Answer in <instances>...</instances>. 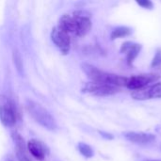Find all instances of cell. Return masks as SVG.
I'll return each mask as SVG.
<instances>
[{
  "label": "cell",
  "mask_w": 161,
  "mask_h": 161,
  "mask_svg": "<svg viewBox=\"0 0 161 161\" xmlns=\"http://www.w3.org/2000/svg\"><path fill=\"white\" fill-rule=\"evenodd\" d=\"M12 58H13V63L17 69V71L19 73H22L23 72V60H22V58H21V55L20 53L18 52V50H13V53H12Z\"/></svg>",
  "instance_id": "cell-15"
},
{
  "label": "cell",
  "mask_w": 161,
  "mask_h": 161,
  "mask_svg": "<svg viewBox=\"0 0 161 161\" xmlns=\"http://www.w3.org/2000/svg\"><path fill=\"white\" fill-rule=\"evenodd\" d=\"M155 130H156V132H157V133H158V135H160V136H161V124L158 125L156 126Z\"/></svg>",
  "instance_id": "cell-19"
},
{
  "label": "cell",
  "mask_w": 161,
  "mask_h": 161,
  "mask_svg": "<svg viewBox=\"0 0 161 161\" xmlns=\"http://www.w3.org/2000/svg\"><path fill=\"white\" fill-rule=\"evenodd\" d=\"M84 92H88L97 96H107L112 95L120 92V88L104 83H95V82H89L85 85L82 90Z\"/></svg>",
  "instance_id": "cell-6"
},
{
  "label": "cell",
  "mask_w": 161,
  "mask_h": 161,
  "mask_svg": "<svg viewBox=\"0 0 161 161\" xmlns=\"http://www.w3.org/2000/svg\"><path fill=\"white\" fill-rule=\"evenodd\" d=\"M77 148H78L79 153H80L83 157H85L86 158H92L93 155H94L92 148L89 144H87V143L79 142L78 145H77Z\"/></svg>",
  "instance_id": "cell-14"
},
{
  "label": "cell",
  "mask_w": 161,
  "mask_h": 161,
  "mask_svg": "<svg viewBox=\"0 0 161 161\" xmlns=\"http://www.w3.org/2000/svg\"><path fill=\"white\" fill-rule=\"evenodd\" d=\"M25 107L28 114L37 124L50 131H54L57 129L58 125L55 118L42 105L32 100H27L25 103Z\"/></svg>",
  "instance_id": "cell-3"
},
{
  "label": "cell",
  "mask_w": 161,
  "mask_h": 161,
  "mask_svg": "<svg viewBox=\"0 0 161 161\" xmlns=\"http://www.w3.org/2000/svg\"><path fill=\"white\" fill-rule=\"evenodd\" d=\"M26 148L29 154L38 160H43L47 155L46 146L40 141L32 139L26 143Z\"/></svg>",
  "instance_id": "cell-9"
},
{
  "label": "cell",
  "mask_w": 161,
  "mask_h": 161,
  "mask_svg": "<svg viewBox=\"0 0 161 161\" xmlns=\"http://www.w3.org/2000/svg\"><path fill=\"white\" fill-rule=\"evenodd\" d=\"M136 2L139 6H141L143 8H146V9H153L154 8V4L150 0H137Z\"/></svg>",
  "instance_id": "cell-17"
},
{
  "label": "cell",
  "mask_w": 161,
  "mask_h": 161,
  "mask_svg": "<svg viewBox=\"0 0 161 161\" xmlns=\"http://www.w3.org/2000/svg\"><path fill=\"white\" fill-rule=\"evenodd\" d=\"M124 137L128 142L137 144H148L156 141V137L153 134L144 132H126L124 133Z\"/></svg>",
  "instance_id": "cell-12"
},
{
  "label": "cell",
  "mask_w": 161,
  "mask_h": 161,
  "mask_svg": "<svg viewBox=\"0 0 161 161\" xmlns=\"http://www.w3.org/2000/svg\"><path fill=\"white\" fill-rule=\"evenodd\" d=\"M142 50V45L139 43H135L132 42H125L122 44L121 47V53L125 54L126 56V61L128 65H132L133 61L136 59V58L139 56L140 52Z\"/></svg>",
  "instance_id": "cell-11"
},
{
  "label": "cell",
  "mask_w": 161,
  "mask_h": 161,
  "mask_svg": "<svg viewBox=\"0 0 161 161\" xmlns=\"http://www.w3.org/2000/svg\"><path fill=\"white\" fill-rule=\"evenodd\" d=\"M100 134H101L104 138H106V139H108V140H112V139H113V136H112L111 134L105 133V132H100Z\"/></svg>",
  "instance_id": "cell-18"
},
{
  "label": "cell",
  "mask_w": 161,
  "mask_h": 161,
  "mask_svg": "<svg viewBox=\"0 0 161 161\" xmlns=\"http://www.w3.org/2000/svg\"><path fill=\"white\" fill-rule=\"evenodd\" d=\"M81 68L83 72L87 75V76L91 79V82L109 84V85L116 86L118 88L122 86H126L128 77L101 71L95 66L88 63H82Z\"/></svg>",
  "instance_id": "cell-2"
},
{
  "label": "cell",
  "mask_w": 161,
  "mask_h": 161,
  "mask_svg": "<svg viewBox=\"0 0 161 161\" xmlns=\"http://www.w3.org/2000/svg\"><path fill=\"white\" fill-rule=\"evenodd\" d=\"M17 120L16 108L13 102L6 95L0 94V121L6 127H11Z\"/></svg>",
  "instance_id": "cell-4"
},
{
  "label": "cell",
  "mask_w": 161,
  "mask_h": 161,
  "mask_svg": "<svg viewBox=\"0 0 161 161\" xmlns=\"http://www.w3.org/2000/svg\"><path fill=\"white\" fill-rule=\"evenodd\" d=\"M161 65V49H158L157 52H156V55L152 60V63H151V66L153 68H157V67H159Z\"/></svg>",
  "instance_id": "cell-16"
},
{
  "label": "cell",
  "mask_w": 161,
  "mask_h": 161,
  "mask_svg": "<svg viewBox=\"0 0 161 161\" xmlns=\"http://www.w3.org/2000/svg\"><path fill=\"white\" fill-rule=\"evenodd\" d=\"M51 40L63 54L69 53L71 48V38L68 33L56 26L51 32Z\"/></svg>",
  "instance_id": "cell-7"
},
{
  "label": "cell",
  "mask_w": 161,
  "mask_h": 161,
  "mask_svg": "<svg viewBox=\"0 0 161 161\" xmlns=\"http://www.w3.org/2000/svg\"><path fill=\"white\" fill-rule=\"evenodd\" d=\"M8 161H14V160H12V159H8Z\"/></svg>",
  "instance_id": "cell-21"
},
{
  "label": "cell",
  "mask_w": 161,
  "mask_h": 161,
  "mask_svg": "<svg viewBox=\"0 0 161 161\" xmlns=\"http://www.w3.org/2000/svg\"><path fill=\"white\" fill-rule=\"evenodd\" d=\"M91 13L86 10H76L73 14H64L58 21V27L66 33L85 36L92 29Z\"/></svg>",
  "instance_id": "cell-1"
},
{
  "label": "cell",
  "mask_w": 161,
  "mask_h": 161,
  "mask_svg": "<svg viewBox=\"0 0 161 161\" xmlns=\"http://www.w3.org/2000/svg\"><path fill=\"white\" fill-rule=\"evenodd\" d=\"M159 78L160 75L157 74H142L138 75H133L131 77H128L125 87L129 90H132L133 92L139 91L148 87V85L153 82H157Z\"/></svg>",
  "instance_id": "cell-5"
},
{
  "label": "cell",
  "mask_w": 161,
  "mask_h": 161,
  "mask_svg": "<svg viewBox=\"0 0 161 161\" xmlns=\"http://www.w3.org/2000/svg\"><path fill=\"white\" fill-rule=\"evenodd\" d=\"M143 161H161V160H158V159H145Z\"/></svg>",
  "instance_id": "cell-20"
},
{
  "label": "cell",
  "mask_w": 161,
  "mask_h": 161,
  "mask_svg": "<svg viewBox=\"0 0 161 161\" xmlns=\"http://www.w3.org/2000/svg\"><path fill=\"white\" fill-rule=\"evenodd\" d=\"M132 34V29L128 26H119L116 27L112 30L111 34H110V39L112 41L116 40V39H120V38H124V37H127L129 35Z\"/></svg>",
  "instance_id": "cell-13"
},
{
  "label": "cell",
  "mask_w": 161,
  "mask_h": 161,
  "mask_svg": "<svg viewBox=\"0 0 161 161\" xmlns=\"http://www.w3.org/2000/svg\"><path fill=\"white\" fill-rule=\"evenodd\" d=\"M132 98L135 100H148V99H155L161 98V83H156L154 85L148 86L144 89L134 91L131 93Z\"/></svg>",
  "instance_id": "cell-8"
},
{
  "label": "cell",
  "mask_w": 161,
  "mask_h": 161,
  "mask_svg": "<svg viewBox=\"0 0 161 161\" xmlns=\"http://www.w3.org/2000/svg\"><path fill=\"white\" fill-rule=\"evenodd\" d=\"M12 140L15 145V152H16V158L18 161H31L27 155V148L26 144L25 142V140L23 137L17 133L13 132L12 133Z\"/></svg>",
  "instance_id": "cell-10"
}]
</instances>
